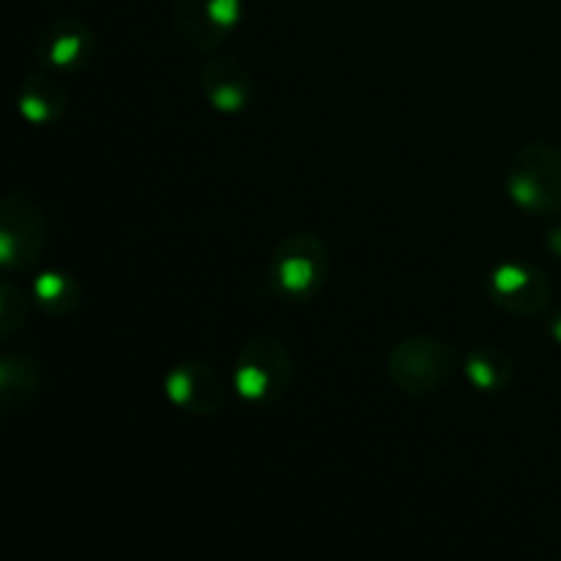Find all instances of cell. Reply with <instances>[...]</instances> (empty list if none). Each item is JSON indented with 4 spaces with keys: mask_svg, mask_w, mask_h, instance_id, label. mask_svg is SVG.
Segmentation results:
<instances>
[{
    "mask_svg": "<svg viewBox=\"0 0 561 561\" xmlns=\"http://www.w3.org/2000/svg\"><path fill=\"white\" fill-rule=\"evenodd\" d=\"M33 299L49 318H69L82 299V288L71 274L66 272H44L33 283Z\"/></svg>",
    "mask_w": 561,
    "mask_h": 561,
    "instance_id": "cell-14",
    "label": "cell"
},
{
    "mask_svg": "<svg viewBox=\"0 0 561 561\" xmlns=\"http://www.w3.org/2000/svg\"><path fill=\"white\" fill-rule=\"evenodd\" d=\"M488 296L510 318H535L551 305V279L529 263H502L488 279Z\"/></svg>",
    "mask_w": 561,
    "mask_h": 561,
    "instance_id": "cell-7",
    "label": "cell"
},
{
    "mask_svg": "<svg viewBox=\"0 0 561 561\" xmlns=\"http://www.w3.org/2000/svg\"><path fill=\"white\" fill-rule=\"evenodd\" d=\"M294 354L288 345L272 334H257L247 340L236 359L233 383L247 403L272 405L294 383Z\"/></svg>",
    "mask_w": 561,
    "mask_h": 561,
    "instance_id": "cell-4",
    "label": "cell"
},
{
    "mask_svg": "<svg viewBox=\"0 0 561 561\" xmlns=\"http://www.w3.org/2000/svg\"><path fill=\"white\" fill-rule=\"evenodd\" d=\"M551 334L557 337V343H561V318H557V321L551 323Z\"/></svg>",
    "mask_w": 561,
    "mask_h": 561,
    "instance_id": "cell-17",
    "label": "cell"
},
{
    "mask_svg": "<svg viewBox=\"0 0 561 561\" xmlns=\"http://www.w3.org/2000/svg\"><path fill=\"white\" fill-rule=\"evenodd\" d=\"M47 247V214L25 192L0 201V263L9 274H25L42 261Z\"/></svg>",
    "mask_w": 561,
    "mask_h": 561,
    "instance_id": "cell-5",
    "label": "cell"
},
{
    "mask_svg": "<svg viewBox=\"0 0 561 561\" xmlns=\"http://www.w3.org/2000/svg\"><path fill=\"white\" fill-rule=\"evenodd\" d=\"M458 370V348L431 334L398 340L387 356L389 381L409 398H431V394L444 392L455 381Z\"/></svg>",
    "mask_w": 561,
    "mask_h": 561,
    "instance_id": "cell-1",
    "label": "cell"
},
{
    "mask_svg": "<svg viewBox=\"0 0 561 561\" xmlns=\"http://www.w3.org/2000/svg\"><path fill=\"white\" fill-rule=\"evenodd\" d=\"M203 99L217 113H241L252 99V77L247 66L233 55H214L203 60L197 77Z\"/></svg>",
    "mask_w": 561,
    "mask_h": 561,
    "instance_id": "cell-10",
    "label": "cell"
},
{
    "mask_svg": "<svg viewBox=\"0 0 561 561\" xmlns=\"http://www.w3.org/2000/svg\"><path fill=\"white\" fill-rule=\"evenodd\" d=\"M170 403L195 416H214L228 405L222 376L206 362H179L164 378Z\"/></svg>",
    "mask_w": 561,
    "mask_h": 561,
    "instance_id": "cell-8",
    "label": "cell"
},
{
    "mask_svg": "<svg viewBox=\"0 0 561 561\" xmlns=\"http://www.w3.org/2000/svg\"><path fill=\"white\" fill-rule=\"evenodd\" d=\"M27 321V296L11 279L0 285V337H14Z\"/></svg>",
    "mask_w": 561,
    "mask_h": 561,
    "instance_id": "cell-15",
    "label": "cell"
},
{
    "mask_svg": "<svg viewBox=\"0 0 561 561\" xmlns=\"http://www.w3.org/2000/svg\"><path fill=\"white\" fill-rule=\"evenodd\" d=\"M332 257L316 233H288L268 255L266 288L277 299L307 301L327 285Z\"/></svg>",
    "mask_w": 561,
    "mask_h": 561,
    "instance_id": "cell-2",
    "label": "cell"
},
{
    "mask_svg": "<svg viewBox=\"0 0 561 561\" xmlns=\"http://www.w3.org/2000/svg\"><path fill=\"white\" fill-rule=\"evenodd\" d=\"M507 190L515 206L535 217L561 211V148L551 142H526L513 153Z\"/></svg>",
    "mask_w": 561,
    "mask_h": 561,
    "instance_id": "cell-3",
    "label": "cell"
},
{
    "mask_svg": "<svg viewBox=\"0 0 561 561\" xmlns=\"http://www.w3.org/2000/svg\"><path fill=\"white\" fill-rule=\"evenodd\" d=\"M239 22L241 0H173V31L192 53H217Z\"/></svg>",
    "mask_w": 561,
    "mask_h": 561,
    "instance_id": "cell-6",
    "label": "cell"
},
{
    "mask_svg": "<svg viewBox=\"0 0 561 561\" xmlns=\"http://www.w3.org/2000/svg\"><path fill=\"white\" fill-rule=\"evenodd\" d=\"M16 107H20L22 118L33 126L58 124L69 107V91L49 71H33L20 82Z\"/></svg>",
    "mask_w": 561,
    "mask_h": 561,
    "instance_id": "cell-12",
    "label": "cell"
},
{
    "mask_svg": "<svg viewBox=\"0 0 561 561\" xmlns=\"http://www.w3.org/2000/svg\"><path fill=\"white\" fill-rule=\"evenodd\" d=\"M463 370L466 378L482 392H502V389L513 387L515 378V365L510 354H504L502 348H493V345L471 348L463 359Z\"/></svg>",
    "mask_w": 561,
    "mask_h": 561,
    "instance_id": "cell-13",
    "label": "cell"
},
{
    "mask_svg": "<svg viewBox=\"0 0 561 561\" xmlns=\"http://www.w3.org/2000/svg\"><path fill=\"white\" fill-rule=\"evenodd\" d=\"M36 55L49 69H85L96 55V36L88 22L77 20V16H60L42 31L36 42Z\"/></svg>",
    "mask_w": 561,
    "mask_h": 561,
    "instance_id": "cell-9",
    "label": "cell"
},
{
    "mask_svg": "<svg viewBox=\"0 0 561 561\" xmlns=\"http://www.w3.org/2000/svg\"><path fill=\"white\" fill-rule=\"evenodd\" d=\"M548 247L561 257V228H553L551 236H548Z\"/></svg>",
    "mask_w": 561,
    "mask_h": 561,
    "instance_id": "cell-16",
    "label": "cell"
},
{
    "mask_svg": "<svg viewBox=\"0 0 561 561\" xmlns=\"http://www.w3.org/2000/svg\"><path fill=\"white\" fill-rule=\"evenodd\" d=\"M44 387L42 362L31 354H3L0 356V414L14 416L31 409Z\"/></svg>",
    "mask_w": 561,
    "mask_h": 561,
    "instance_id": "cell-11",
    "label": "cell"
}]
</instances>
